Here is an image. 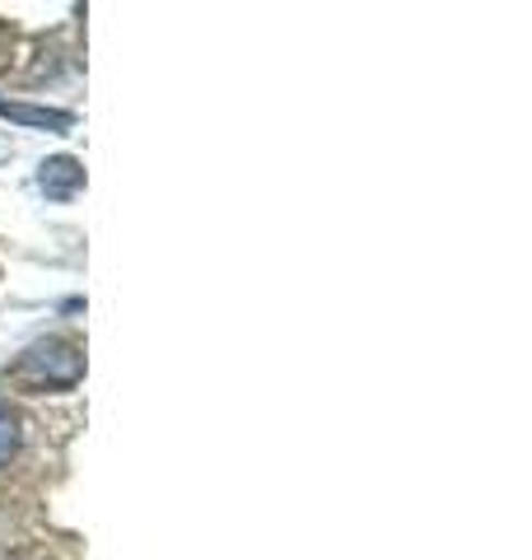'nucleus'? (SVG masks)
Listing matches in <instances>:
<instances>
[{
  "mask_svg": "<svg viewBox=\"0 0 532 560\" xmlns=\"http://www.w3.org/2000/svg\"><path fill=\"white\" fill-rule=\"evenodd\" d=\"M80 374H84V355L70 341H38L20 360V378H28L33 388H76Z\"/></svg>",
  "mask_w": 532,
  "mask_h": 560,
  "instance_id": "nucleus-1",
  "label": "nucleus"
},
{
  "mask_svg": "<svg viewBox=\"0 0 532 560\" xmlns=\"http://www.w3.org/2000/svg\"><path fill=\"white\" fill-rule=\"evenodd\" d=\"M38 183H43V191L51 201H70L84 187V168H80V160H70V154H57V160L43 164Z\"/></svg>",
  "mask_w": 532,
  "mask_h": 560,
  "instance_id": "nucleus-2",
  "label": "nucleus"
},
{
  "mask_svg": "<svg viewBox=\"0 0 532 560\" xmlns=\"http://www.w3.org/2000/svg\"><path fill=\"white\" fill-rule=\"evenodd\" d=\"M0 117L20 121V127H38V131H70L76 127V117L61 113V108H33V103H14V98H0Z\"/></svg>",
  "mask_w": 532,
  "mask_h": 560,
  "instance_id": "nucleus-3",
  "label": "nucleus"
},
{
  "mask_svg": "<svg viewBox=\"0 0 532 560\" xmlns=\"http://www.w3.org/2000/svg\"><path fill=\"white\" fill-rule=\"evenodd\" d=\"M14 448H20V420H14V411L0 401V467L14 458Z\"/></svg>",
  "mask_w": 532,
  "mask_h": 560,
  "instance_id": "nucleus-4",
  "label": "nucleus"
}]
</instances>
